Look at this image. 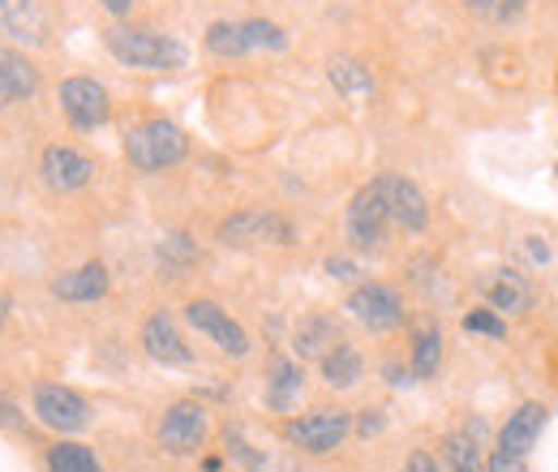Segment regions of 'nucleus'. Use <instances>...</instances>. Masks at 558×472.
Masks as SVG:
<instances>
[{
	"mask_svg": "<svg viewBox=\"0 0 558 472\" xmlns=\"http://www.w3.org/2000/svg\"><path fill=\"white\" fill-rule=\"evenodd\" d=\"M134 4H138V0H99V9H104V13H112L117 22H125V17L134 13Z\"/></svg>",
	"mask_w": 558,
	"mask_h": 472,
	"instance_id": "nucleus-37",
	"label": "nucleus"
},
{
	"mask_svg": "<svg viewBox=\"0 0 558 472\" xmlns=\"http://www.w3.org/2000/svg\"><path fill=\"white\" fill-rule=\"evenodd\" d=\"M301 391H305L301 361H292L283 352H271V361H267V408L271 412H292V404L301 400Z\"/></svg>",
	"mask_w": 558,
	"mask_h": 472,
	"instance_id": "nucleus-18",
	"label": "nucleus"
},
{
	"mask_svg": "<svg viewBox=\"0 0 558 472\" xmlns=\"http://www.w3.org/2000/svg\"><path fill=\"white\" fill-rule=\"evenodd\" d=\"M9 310H13V296L0 288V331H4V323H9Z\"/></svg>",
	"mask_w": 558,
	"mask_h": 472,
	"instance_id": "nucleus-40",
	"label": "nucleus"
},
{
	"mask_svg": "<svg viewBox=\"0 0 558 472\" xmlns=\"http://www.w3.org/2000/svg\"><path fill=\"white\" fill-rule=\"evenodd\" d=\"M185 323H190L194 331H203V336H207L219 352H228V356H245V352H250L245 327H241L232 314H223V305H215L210 296H194V301L185 305Z\"/></svg>",
	"mask_w": 558,
	"mask_h": 472,
	"instance_id": "nucleus-11",
	"label": "nucleus"
},
{
	"mask_svg": "<svg viewBox=\"0 0 558 472\" xmlns=\"http://www.w3.org/2000/svg\"><path fill=\"white\" fill-rule=\"evenodd\" d=\"M546 421H550V408L546 404H520L511 416H507V425L498 429V451H511V456H529V447L537 443V434L546 429Z\"/></svg>",
	"mask_w": 558,
	"mask_h": 472,
	"instance_id": "nucleus-17",
	"label": "nucleus"
},
{
	"mask_svg": "<svg viewBox=\"0 0 558 472\" xmlns=\"http://www.w3.org/2000/svg\"><path fill=\"white\" fill-rule=\"evenodd\" d=\"M138 339H142V352H146L155 365H172V370L194 365V348H190V339L181 336V327H177L172 314H163V310L146 314Z\"/></svg>",
	"mask_w": 558,
	"mask_h": 472,
	"instance_id": "nucleus-12",
	"label": "nucleus"
},
{
	"mask_svg": "<svg viewBox=\"0 0 558 472\" xmlns=\"http://www.w3.org/2000/svg\"><path fill=\"white\" fill-rule=\"evenodd\" d=\"M387 228H391V215H387V198H383V181H369L352 194L349 215H344L349 245L356 254H378L387 245Z\"/></svg>",
	"mask_w": 558,
	"mask_h": 472,
	"instance_id": "nucleus-4",
	"label": "nucleus"
},
{
	"mask_svg": "<svg viewBox=\"0 0 558 472\" xmlns=\"http://www.w3.org/2000/svg\"><path fill=\"white\" fill-rule=\"evenodd\" d=\"M340 339H344V331L331 314H305L292 331V352H296V361H323Z\"/></svg>",
	"mask_w": 558,
	"mask_h": 472,
	"instance_id": "nucleus-19",
	"label": "nucleus"
},
{
	"mask_svg": "<svg viewBox=\"0 0 558 472\" xmlns=\"http://www.w3.org/2000/svg\"><path fill=\"white\" fill-rule=\"evenodd\" d=\"M524 254H529L537 267H546V263H550V245H542L537 237H524Z\"/></svg>",
	"mask_w": 558,
	"mask_h": 472,
	"instance_id": "nucleus-36",
	"label": "nucleus"
},
{
	"mask_svg": "<svg viewBox=\"0 0 558 472\" xmlns=\"http://www.w3.org/2000/svg\"><path fill=\"white\" fill-rule=\"evenodd\" d=\"M383 378H387L391 387H404V383H409V374H404V370H400L396 361H387V374H383Z\"/></svg>",
	"mask_w": 558,
	"mask_h": 472,
	"instance_id": "nucleus-39",
	"label": "nucleus"
},
{
	"mask_svg": "<svg viewBox=\"0 0 558 472\" xmlns=\"http://www.w3.org/2000/svg\"><path fill=\"white\" fill-rule=\"evenodd\" d=\"M0 26L17 44H44V35H48L44 13H39L35 0H0Z\"/></svg>",
	"mask_w": 558,
	"mask_h": 472,
	"instance_id": "nucleus-23",
	"label": "nucleus"
},
{
	"mask_svg": "<svg viewBox=\"0 0 558 472\" xmlns=\"http://www.w3.org/2000/svg\"><path fill=\"white\" fill-rule=\"evenodd\" d=\"M378 181H383L391 223H400L404 232H425L429 228V203H425L417 181H409V177H378Z\"/></svg>",
	"mask_w": 558,
	"mask_h": 472,
	"instance_id": "nucleus-15",
	"label": "nucleus"
},
{
	"mask_svg": "<svg viewBox=\"0 0 558 472\" xmlns=\"http://www.w3.org/2000/svg\"><path fill=\"white\" fill-rule=\"evenodd\" d=\"M0 429H17V434L26 429V412L13 400H4V396H0Z\"/></svg>",
	"mask_w": 558,
	"mask_h": 472,
	"instance_id": "nucleus-34",
	"label": "nucleus"
},
{
	"mask_svg": "<svg viewBox=\"0 0 558 472\" xmlns=\"http://www.w3.org/2000/svg\"><path fill=\"white\" fill-rule=\"evenodd\" d=\"M39 82H44V77H39V65H35L26 52L0 44V108H13V104L35 99V95H39Z\"/></svg>",
	"mask_w": 558,
	"mask_h": 472,
	"instance_id": "nucleus-16",
	"label": "nucleus"
},
{
	"mask_svg": "<svg viewBox=\"0 0 558 472\" xmlns=\"http://www.w3.org/2000/svg\"><path fill=\"white\" fill-rule=\"evenodd\" d=\"M327 270H331L336 279H356V267H352L349 258H327Z\"/></svg>",
	"mask_w": 558,
	"mask_h": 472,
	"instance_id": "nucleus-38",
	"label": "nucleus"
},
{
	"mask_svg": "<svg viewBox=\"0 0 558 472\" xmlns=\"http://www.w3.org/2000/svg\"><path fill=\"white\" fill-rule=\"evenodd\" d=\"M442 370V331L429 323V327H421L417 336H413V356H409V378H434Z\"/></svg>",
	"mask_w": 558,
	"mask_h": 472,
	"instance_id": "nucleus-26",
	"label": "nucleus"
},
{
	"mask_svg": "<svg viewBox=\"0 0 558 472\" xmlns=\"http://www.w3.org/2000/svg\"><path fill=\"white\" fill-rule=\"evenodd\" d=\"M57 104H61V117L70 121L73 130H82V134H95V130H104V125L112 121V95H108V86H104L99 77H90V73H70V77H61Z\"/></svg>",
	"mask_w": 558,
	"mask_h": 472,
	"instance_id": "nucleus-3",
	"label": "nucleus"
},
{
	"mask_svg": "<svg viewBox=\"0 0 558 472\" xmlns=\"http://www.w3.org/2000/svg\"><path fill=\"white\" fill-rule=\"evenodd\" d=\"M155 263L163 270V279H181V275H190V270L198 267V245H194V237L190 232H163L159 237V245H155Z\"/></svg>",
	"mask_w": 558,
	"mask_h": 472,
	"instance_id": "nucleus-24",
	"label": "nucleus"
},
{
	"mask_svg": "<svg viewBox=\"0 0 558 472\" xmlns=\"http://www.w3.org/2000/svg\"><path fill=\"white\" fill-rule=\"evenodd\" d=\"M39 181L44 190L52 194H77L95 181V159L82 155L77 146H65V142H48L39 150Z\"/></svg>",
	"mask_w": 558,
	"mask_h": 472,
	"instance_id": "nucleus-10",
	"label": "nucleus"
},
{
	"mask_svg": "<svg viewBox=\"0 0 558 472\" xmlns=\"http://www.w3.org/2000/svg\"><path fill=\"white\" fill-rule=\"evenodd\" d=\"M219 241L223 245H236V250H250V245H296V228L292 219H283L279 210H236L219 223Z\"/></svg>",
	"mask_w": 558,
	"mask_h": 472,
	"instance_id": "nucleus-6",
	"label": "nucleus"
},
{
	"mask_svg": "<svg viewBox=\"0 0 558 472\" xmlns=\"http://www.w3.org/2000/svg\"><path fill=\"white\" fill-rule=\"evenodd\" d=\"M327 82L340 90V99H352V104H369L378 95L374 73L361 65L356 57H331L327 61Z\"/></svg>",
	"mask_w": 558,
	"mask_h": 472,
	"instance_id": "nucleus-21",
	"label": "nucleus"
},
{
	"mask_svg": "<svg viewBox=\"0 0 558 472\" xmlns=\"http://www.w3.org/2000/svg\"><path fill=\"white\" fill-rule=\"evenodd\" d=\"M207 52L210 57H219V61H241V57H250V52H254V44H250L245 22H210L207 26Z\"/></svg>",
	"mask_w": 558,
	"mask_h": 472,
	"instance_id": "nucleus-25",
	"label": "nucleus"
},
{
	"mask_svg": "<svg viewBox=\"0 0 558 472\" xmlns=\"http://www.w3.org/2000/svg\"><path fill=\"white\" fill-rule=\"evenodd\" d=\"M404 472H442V469H438V460H434L429 451H413V456L404 460Z\"/></svg>",
	"mask_w": 558,
	"mask_h": 472,
	"instance_id": "nucleus-35",
	"label": "nucleus"
},
{
	"mask_svg": "<svg viewBox=\"0 0 558 472\" xmlns=\"http://www.w3.org/2000/svg\"><path fill=\"white\" fill-rule=\"evenodd\" d=\"M482 296H486V305L494 310V314H529L533 301H537L533 283H529L515 267L489 270L486 279H482Z\"/></svg>",
	"mask_w": 558,
	"mask_h": 472,
	"instance_id": "nucleus-14",
	"label": "nucleus"
},
{
	"mask_svg": "<svg viewBox=\"0 0 558 472\" xmlns=\"http://www.w3.org/2000/svg\"><path fill=\"white\" fill-rule=\"evenodd\" d=\"M464 331H469V336H486V339H507V323H502V314H494L489 305H477V310L464 314Z\"/></svg>",
	"mask_w": 558,
	"mask_h": 472,
	"instance_id": "nucleus-30",
	"label": "nucleus"
},
{
	"mask_svg": "<svg viewBox=\"0 0 558 472\" xmlns=\"http://www.w3.org/2000/svg\"><path fill=\"white\" fill-rule=\"evenodd\" d=\"M104 48L125 69H146V73H168V69L190 65V48L181 39H172L163 31H150V26H130V22L108 26Z\"/></svg>",
	"mask_w": 558,
	"mask_h": 472,
	"instance_id": "nucleus-1",
	"label": "nucleus"
},
{
	"mask_svg": "<svg viewBox=\"0 0 558 472\" xmlns=\"http://www.w3.org/2000/svg\"><path fill=\"white\" fill-rule=\"evenodd\" d=\"M207 434H210V416H207V404H198V400L168 404L163 416H159V425H155V443L168 456H194V451H203Z\"/></svg>",
	"mask_w": 558,
	"mask_h": 472,
	"instance_id": "nucleus-7",
	"label": "nucleus"
},
{
	"mask_svg": "<svg viewBox=\"0 0 558 472\" xmlns=\"http://www.w3.org/2000/svg\"><path fill=\"white\" fill-rule=\"evenodd\" d=\"M352 434V416L344 408H314L283 421V438L305 456H327Z\"/></svg>",
	"mask_w": 558,
	"mask_h": 472,
	"instance_id": "nucleus-5",
	"label": "nucleus"
},
{
	"mask_svg": "<svg viewBox=\"0 0 558 472\" xmlns=\"http://www.w3.org/2000/svg\"><path fill=\"white\" fill-rule=\"evenodd\" d=\"M48 472H104V464L82 443H52L48 447Z\"/></svg>",
	"mask_w": 558,
	"mask_h": 472,
	"instance_id": "nucleus-27",
	"label": "nucleus"
},
{
	"mask_svg": "<svg viewBox=\"0 0 558 472\" xmlns=\"http://www.w3.org/2000/svg\"><path fill=\"white\" fill-rule=\"evenodd\" d=\"M464 4H469V13H477L489 26H507V22H515L524 13L529 0H464Z\"/></svg>",
	"mask_w": 558,
	"mask_h": 472,
	"instance_id": "nucleus-28",
	"label": "nucleus"
},
{
	"mask_svg": "<svg viewBox=\"0 0 558 472\" xmlns=\"http://www.w3.org/2000/svg\"><path fill=\"white\" fill-rule=\"evenodd\" d=\"M48 288H52V296L65 301V305H95V301H104V296L112 292V275H108L104 263L90 258V263H82V267L61 270Z\"/></svg>",
	"mask_w": 558,
	"mask_h": 472,
	"instance_id": "nucleus-13",
	"label": "nucleus"
},
{
	"mask_svg": "<svg viewBox=\"0 0 558 472\" xmlns=\"http://www.w3.org/2000/svg\"><path fill=\"white\" fill-rule=\"evenodd\" d=\"M190 155V137L181 125H172L168 117H150L130 125L125 134V159L138 172H168Z\"/></svg>",
	"mask_w": 558,
	"mask_h": 472,
	"instance_id": "nucleus-2",
	"label": "nucleus"
},
{
	"mask_svg": "<svg viewBox=\"0 0 558 472\" xmlns=\"http://www.w3.org/2000/svg\"><path fill=\"white\" fill-rule=\"evenodd\" d=\"M31 412L48 425V429H57V434H77V429H86L90 425V404L65 387V383H35L31 387Z\"/></svg>",
	"mask_w": 558,
	"mask_h": 472,
	"instance_id": "nucleus-9",
	"label": "nucleus"
},
{
	"mask_svg": "<svg viewBox=\"0 0 558 472\" xmlns=\"http://www.w3.org/2000/svg\"><path fill=\"white\" fill-rule=\"evenodd\" d=\"M383 425H387V412H383V408H365V412L352 421V429H356L361 438H374V434H383Z\"/></svg>",
	"mask_w": 558,
	"mask_h": 472,
	"instance_id": "nucleus-31",
	"label": "nucleus"
},
{
	"mask_svg": "<svg viewBox=\"0 0 558 472\" xmlns=\"http://www.w3.org/2000/svg\"><path fill=\"white\" fill-rule=\"evenodd\" d=\"M318 374H323V383H327L331 391H352V387L365 378V356H361L356 343L340 339V343L318 361Z\"/></svg>",
	"mask_w": 558,
	"mask_h": 472,
	"instance_id": "nucleus-20",
	"label": "nucleus"
},
{
	"mask_svg": "<svg viewBox=\"0 0 558 472\" xmlns=\"http://www.w3.org/2000/svg\"><path fill=\"white\" fill-rule=\"evenodd\" d=\"M486 472H529L524 456H511V451H494L486 460Z\"/></svg>",
	"mask_w": 558,
	"mask_h": 472,
	"instance_id": "nucleus-32",
	"label": "nucleus"
},
{
	"mask_svg": "<svg viewBox=\"0 0 558 472\" xmlns=\"http://www.w3.org/2000/svg\"><path fill=\"white\" fill-rule=\"evenodd\" d=\"M245 31H250V44H254V52H283V48H288V35H283V26L267 22V17H245Z\"/></svg>",
	"mask_w": 558,
	"mask_h": 472,
	"instance_id": "nucleus-29",
	"label": "nucleus"
},
{
	"mask_svg": "<svg viewBox=\"0 0 558 472\" xmlns=\"http://www.w3.org/2000/svg\"><path fill=\"white\" fill-rule=\"evenodd\" d=\"M245 472H301L292 460H283V456H254L250 464H245Z\"/></svg>",
	"mask_w": 558,
	"mask_h": 472,
	"instance_id": "nucleus-33",
	"label": "nucleus"
},
{
	"mask_svg": "<svg viewBox=\"0 0 558 472\" xmlns=\"http://www.w3.org/2000/svg\"><path fill=\"white\" fill-rule=\"evenodd\" d=\"M473 434H482V421H473L469 429H451L442 438V472H486L482 443Z\"/></svg>",
	"mask_w": 558,
	"mask_h": 472,
	"instance_id": "nucleus-22",
	"label": "nucleus"
},
{
	"mask_svg": "<svg viewBox=\"0 0 558 472\" xmlns=\"http://www.w3.org/2000/svg\"><path fill=\"white\" fill-rule=\"evenodd\" d=\"M349 314L365 331L387 336V331L404 327V296L383 279H365L349 292Z\"/></svg>",
	"mask_w": 558,
	"mask_h": 472,
	"instance_id": "nucleus-8",
	"label": "nucleus"
}]
</instances>
